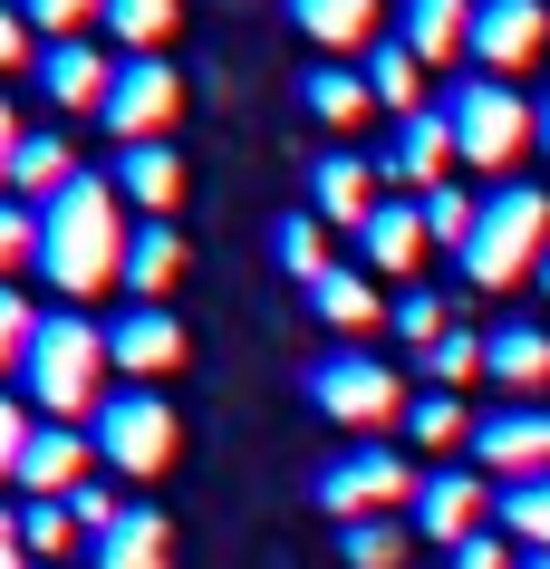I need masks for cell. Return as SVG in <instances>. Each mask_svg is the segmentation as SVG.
<instances>
[{
	"mask_svg": "<svg viewBox=\"0 0 550 569\" xmlns=\"http://www.w3.org/2000/svg\"><path fill=\"white\" fill-rule=\"evenodd\" d=\"M126 241H136V222H126L117 174H78L39 203V280L68 290V309H78L88 290H117L126 280Z\"/></svg>",
	"mask_w": 550,
	"mask_h": 569,
	"instance_id": "1",
	"label": "cell"
},
{
	"mask_svg": "<svg viewBox=\"0 0 550 569\" xmlns=\"http://www.w3.org/2000/svg\"><path fill=\"white\" fill-rule=\"evenodd\" d=\"M107 319H88V309H49V319H39V338H30V367H20V396H30L39 416L49 425H88L97 406H107Z\"/></svg>",
	"mask_w": 550,
	"mask_h": 569,
	"instance_id": "2",
	"label": "cell"
},
{
	"mask_svg": "<svg viewBox=\"0 0 550 569\" xmlns=\"http://www.w3.org/2000/svg\"><path fill=\"white\" fill-rule=\"evenodd\" d=\"M473 290H512L550 261V193L541 183H492L483 212H473V241L454 251Z\"/></svg>",
	"mask_w": 550,
	"mask_h": 569,
	"instance_id": "3",
	"label": "cell"
},
{
	"mask_svg": "<svg viewBox=\"0 0 550 569\" xmlns=\"http://www.w3.org/2000/svg\"><path fill=\"white\" fill-rule=\"evenodd\" d=\"M444 126H454V154H463V164L512 174V154H521V146H541V97H521L512 78L463 68L454 88H444Z\"/></svg>",
	"mask_w": 550,
	"mask_h": 569,
	"instance_id": "4",
	"label": "cell"
},
{
	"mask_svg": "<svg viewBox=\"0 0 550 569\" xmlns=\"http://www.w3.org/2000/svg\"><path fill=\"white\" fill-rule=\"evenodd\" d=\"M174 406H164V387H117L107 406L88 416V445H97V463L107 473H126V482H154L164 463H174Z\"/></svg>",
	"mask_w": 550,
	"mask_h": 569,
	"instance_id": "5",
	"label": "cell"
},
{
	"mask_svg": "<svg viewBox=\"0 0 550 569\" xmlns=\"http://www.w3.org/2000/svg\"><path fill=\"white\" fill-rule=\"evenodd\" d=\"M416 482L426 473H416L397 445H348L329 473H319V511H329L338 531H348V521H377V511H397V502L416 511Z\"/></svg>",
	"mask_w": 550,
	"mask_h": 569,
	"instance_id": "6",
	"label": "cell"
},
{
	"mask_svg": "<svg viewBox=\"0 0 550 569\" xmlns=\"http://www.w3.org/2000/svg\"><path fill=\"white\" fill-rule=\"evenodd\" d=\"M300 387H309V406H319L329 425H387V416H406V377H397V367H377L367 348H329Z\"/></svg>",
	"mask_w": 550,
	"mask_h": 569,
	"instance_id": "7",
	"label": "cell"
},
{
	"mask_svg": "<svg viewBox=\"0 0 550 569\" xmlns=\"http://www.w3.org/2000/svg\"><path fill=\"white\" fill-rule=\"evenodd\" d=\"M183 117V78L174 59H117V88L97 107V126L117 136V146H164V126Z\"/></svg>",
	"mask_w": 550,
	"mask_h": 569,
	"instance_id": "8",
	"label": "cell"
},
{
	"mask_svg": "<svg viewBox=\"0 0 550 569\" xmlns=\"http://www.w3.org/2000/svg\"><path fill=\"white\" fill-rule=\"evenodd\" d=\"M492 511H502V492H492L483 463H434V473L416 482V531L444 540V550H463L473 531H492Z\"/></svg>",
	"mask_w": 550,
	"mask_h": 569,
	"instance_id": "9",
	"label": "cell"
},
{
	"mask_svg": "<svg viewBox=\"0 0 550 569\" xmlns=\"http://www.w3.org/2000/svg\"><path fill=\"white\" fill-rule=\"evenodd\" d=\"M107 358L126 367V387H164V377L183 367V319H174V309L126 300L117 319H107Z\"/></svg>",
	"mask_w": 550,
	"mask_h": 569,
	"instance_id": "10",
	"label": "cell"
},
{
	"mask_svg": "<svg viewBox=\"0 0 550 569\" xmlns=\"http://www.w3.org/2000/svg\"><path fill=\"white\" fill-rule=\"evenodd\" d=\"M473 463L492 482H541L550 473V406H502L473 425Z\"/></svg>",
	"mask_w": 550,
	"mask_h": 569,
	"instance_id": "11",
	"label": "cell"
},
{
	"mask_svg": "<svg viewBox=\"0 0 550 569\" xmlns=\"http://www.w3.org/2000/svg\"><path fill=\"white\" fill-rule=\"evenodd\" d=\"M550 49V10L541 0H473V68L483 78H512Z\"/></svg>",
	"mask_w": 550,
	"mask_h": 569,
	"instance_id": "12",
	"label": "cell"
},
{
	"mask_svg": "<svg viewBox=\"0 0 550 569\" xmlns=\"http://www.w3.org/2000/svg\"><path fill=\"white\" fill-rule=\"evenodd\" d=\"M387 183H406V193H434V183H454V126H444V107H416V117H397V136H387Z\"/></svg>",
	"mask_w": 550,
	"mask_h": 569,
	"instance_id": "13",
	"label": "cell"
},
{
	"mask_svg": "<svg viewBox=\"0 0 550 569\" xmlns=\"http://www.w3.org/2000/svg\"><path fill=\"white\" fill-rule=\"evenodd\" d=\"M377 203H387V164H367V154H348V146H329L319 164H309V212H319V222L367 232Z\"/></svg>",
	"mask_w": 550,
	"mask_h": 569,
	"instance_id": "14",
	"label": "cell"
},
{
	"mask_svg": "<svg viewBox=\"0 0 550 569\" xmlns=\"http://www.w3.org/2000/svg\"><path fill=\"white\" fill-rule=\"evenodd\" d=\"M426 203H416V193H387V203L367 212V232H358V261L377 270V280H406V270L426 261Z\"/></svg>",
	"mask_w": 550,
	"mask_h": 569,
	"instance_id": "15",
	"label": "cell"
},
{
	"mask_svg": "<svg viewBox=\"0 0 550 569\" xmlns=\"http://www.w3.org/2000/svg\"><path fill=\"white\" fill-rule=\"evenodd\" d=\"M39 88H49V107H68V117H97L107 88H117V59L88 49V39H59V49H39Z\"/></svg>",
	"mask_w": 550,
	"mask_h": 569,
	"instance_id": "16",
	"label": "cell"
},
{
	"mask_svg": "<svg viewBox=\"0 0 550 569\" xmlns=\"http://www.w3.org/2000/svg\"><path fill=\"white\" fill-rule=\"evenodd\" d=\"M88 425H39L30 435V453H20V492L30 502H68L78 482H88Z\"/></svg>",
	"mask_w": 550,
	"mask_h": 569,
	"instance_id": "17",
	"label": "cell"
},
{
	"mask_svg": "<svg viewBox=\"0 0 550 569\" xmlns=\"http://www.w3.org/2000/svg\"><path fill=\"white\" fill-rule=\"evenodd\" d=\"M164 560H174V521L154 502H126L117 521L88 540V569H164Z\"/></svg>",
	"mask_w": 550,
	"mask_h": 569,
	"instance_id": "18",
	"label": "cell"
},
{
	"mask_svg": "<svg viewBox=\"0 0 550 569\" xmlns=\"http://www.w3.org/2000/svg\"><path fill=\"white\" fill-rule=\"evenodd\" d=\"M300 107L319 126H329V136H348V126H367L377 117V88H367V68H348V59H319L300 78Z\"/></svg>",
	"mask_w": 550,
	"mask_h": 569,
	"instance_id": "19",
	"label": "cell"
},
{
	"mask_svg": "<svg viewBox=\"0 0 550 569\" xmlns=\"http://www.w3.org/2000/svg\"><path fill=\"white\" fill-rule=\"evenodd\" d=\"M397 39H406L426 68H454V49L473 59V0H406Z\"/></svg>",
	"mask_w": 550,
	"mask_h": 569,
	"instance_id": "20",
	"label": "cell"
},
{
	"mask_svg": "<svg viewBox=\"0 0 550 569\" xmlns=\"http://www.w3.org/2000/svg\"><path fill=\"white\" fill-rule=\"evenodd\" d=\"M117 193L146 212V222H164V212L183 203V154L174 146H117Z\"/></svg>",
	"mask_w": 550,
	"mask_h": 569,
	"instance_id": "21",
	"label": "cell"
},
{
	"mask_svg": "<svg viewBox=\"0 0 550 569\" xmlns=\"http://www.w3.org/2000/svg\"><path fill=\"white\" fill-rule=\"evenodd\" d=\"M483 377H492V387H512V396H531L550 377V329H531V319L483 329Z\"/></svg>",
	"mask_w": 550,
	"mask_h": 569,
	"instance_id": "22",
	"label": "cell"
},
{
	"mask_svg": "<svg viewBox=\"0 0 550 569\" xmlns=\"http://www.w3.org/2000/svg\"><path fill=\"white\" fill-rule=\"evenodd\" d=\"M183 280V232L174 222H136V241H126V290L146 309H164V290Z\"/></svg>",
	"mask_w": 550,
	"mask_h": 569,
	"instance_id": "23",
	"label": "cell"
},
{
	"mask_svg": "<svg viewBox=\"0 0 550 569\" xmlns=\"http://www.w3.org/2000/svg\"><path fill=\"white\" fill-rule=\"evenodd\" d=\"M78 174H88V164L68 154L59 126H30V146H20V164H10V193H20V203H49V193H59V183H78Z\"/></svg>",
	"mask_w": 550,
	"mask_h": 569,
	"instance_id": "24",
	"label": "cell"
},
{
	"mask_svg": "<svg viewBox=\"0 0 550 569\" xmlns=\"http://www.w3.org/2000/svg\"><path fill=\"white\" fill-rule=\"evenodd\" d=\"M280 10L319 49H367V30H377V0H280Z\"/></svg>",
	"mask_w": 550,
	"mask_h": 569,
	"instance_id": "25",
	"label": "cell"
},
{
	"mask_svg": "<svg viewBox=\"0 0 550 569\" xmlns=\"http://www.w3.org/2000/svg\"><path fill=\"white\" fill-rule=\"evenodd\" d=\"M183 0H107V39H117V59H154L164 39H174Z\"/></svg>",
	"mask_w": 550,
	"mask_h": 569,
	"instance_id": "26",
	"label": "cell"
},
{
	"mask_svg": "<svg viewBox=\"0 0 550 569\" xmlns=\"http://www.w3.org/2000/svg\"><path fill=\"white\" fill-rule=\"evenodd\" d=\"M309 309L329 319V329H377V270L367 261H338L319 290H309Z\"/></svg>",
	"mask_w": 550,
	"mask_h": 569,
	"instance_id": "27",
	"label": "cell"
},
{
	"mask_svg": "<svg viewBox=\"0 0 550 569\" xmlns=\"http://www.w3.org/2000/svg\"><path fill=\"white\" fill-rule=\"evenodd\" d=\"M271 261L290 270V280H300V290H319V280H329V232H319V212H280L271 222Z\"/></svg>",
	"mask_w": 550,
	"mask_h": 569,
	"instance_id": "28",
	"label": "cell"
},
{
	"mask_svg": "<svg viewBox=\"0 0 550 569\" xmlns=\"http://www.w3.org/2000/svg\"><path fill=\"white\" fill-rule=\"evenodd\" d=\"M367 88H377V107H387V117H416V88H426V59H416V49H406V39H377V49H367Z\"/></svg>",
	"mask_w": 550,
	"mask_h": 569,
	"instance_id": "29",
	"label": "cell"
},
{
	"mask_svg": "<svg viewBox=\"0 0 550 569\" xmlns=\"http://www.w3.org/2000/svg\"><path fill=\"white\" fill-rule=\"evenodd\" d=\"M492 521H502L531 560H550V473L541 482H502V511H492Z\"/></svg>",
	"mask_w": 550,
	"mask_h": 569,
	"instance_id": "30",
	"label": "cell"
},
{
	"mask_svg": "<svg viewBox=\"0 0 550 569\" xmlns=\"http://www.w3.org/2000/svg\"><path fill=\"white\" fill-rule=\"evenodd\" d=\"M406 435H416V445H434V453H454V445H473V416H463V396L426 387L416 406H406Z\"/></svg>",
	"mask_w": 550,
	"mask_h": 569,
	"instance_id": "31",
	"label": "cell"
},
{
	"mask_svg": "<svg viewBox=\"0 0 550 569\" xmlns=\"http://www.w3.org/2000/svg\"><path fill=\"white\" fill-rule=\"evenodd\" d=\"M338 560L348 569H406V521H387V511L377 521H348L338 531Z\"/></svg>",
	"mask_w": 550,
	"mask_h": 569,
	"instance_id": "32",
	"label": "cell"
},
{
	"mask_svg": "<svg viewBox=\"0 0 550 569\" xmlns=\"http://www.w3.org/2000/svg\"><path fill=\"white\" fill-rule=\"evenodd\" d=\"M20 540H30L39 569H59L68 540H88V531H78V511H68V502H30V511H20Z\"/></svg>",
	"mask_w": 550,
	"mask_h": 569,
	"instance_id": "33",
	"label": "cell"
},
{
	"mask_svg": "<svg viewBox=\"0 0 550 569\" xmlns=\"http://www.w3.org/2000/svg\"><path fill=\"white\" fill-rule=\"evenodd\" d=\"M397 338L416 348V358H426V348H444V338H454V309H444V290H406V300H397Z\"/></svg>",
	"mask_w": 550,
	"mask_h": 569,
	"instance_id": "34",
	"label": "cell"
},
{
	"mask_svg": "<svg viewBox=\"0 0 550 569\" xmlns=\"http://www.w3.org/2000/svg\"><path fill=\"white\" fill-rule=\"evenodd\" d=\"M20 20L39 30V49H59V39H78L88 20H107V0H20Z\"/></svg>",
	"mask_w": 550,
	"mask_h": 569,
	"instance_id": "35",
	"label": "cell"
},
{
	"mask_svg": "<svg viewBox=\"0 0 550 569\" xmlns=\"http://www.w3.org/2000/svg\"><path fill=\"white\" fill-rule=\"evenodd\" d=\"M30 261L39 270V203H20V193H0V280Z\"/></svg>",
	"mask_w": 550,
	"mask_h": 569,
	"instance_id": "36",
	"label": "cell"
},
{
	"mask_svg": "<svg viewBox=\"0 0 550 569\" xmlns=\"http://www.w3.org/2000/svg\"><path fill=\"white\" fill-rule=\"evenodd\" d=\"M416 367H426V377H434L444 396H463V377H483V338H473V329H454L444 348H426Z\"/></svg>",
	"mask_w": 550,
	"mask_h": 569,
	"instance_id": "37",
	"label": "cell"
},
{
	"mask_svg": "<svg viewBox=\"0 0 550 569\" xmlns=\"http://www.w3.org/2000/svg\"><path fill=\"white\" fill-rule=\"evenodd\" d=\"M416 203H426V232L434 241H454V251L473 241V212H483V203H473L463 183H434V193H416Z\"/></svg>",
	"mask_w": 550,
	"mask_h": 569,
	"instance_id": "38",
	"label": "cell"
},
{
	"mask_svg": "<svg viewBox=\"0 0 550 569\" xmlns=\"http://www.w3.org/2000/svg\"><path fill=\"white\" fill-rule=\"evenodd\" d=\"M39 319H49V309H30V290H10V280H0V367H30Z\"/></svg>",
	"mask_w": 550,
	"mask_h": 569,
	"instance_id": "39",
	"label": "cell"
},
{
	"mask_svg": "<svg viewBox=\"0 0 550 569\" xmlns=\"http://www.w3.org/2000/svg\"><path fill=\"white\" fill-rule=\"evenodd\" d=\"M444 560H454V569H521V540L512 531H473L463 550H444Z\"/></svg>",
	"mask_w": 550,
	"mask_h": 569,
	"instance_id": "40",
	"label": "cell"
},
{
	"mask_svg": "<svg viewBox=\"0 0 550 569\" xmlns=\"http://www.w3.org/2000/svg\"><path fill=\"white\" fill-rule=\"evenodd\" d=\"M30 435H39V425L20 416V396L0 387V473H10V482H20V453H30Z\"/></svg>",
	"mask_w": 550,
	"mask_h": 569,
	"instance_id": "41",
	"label": "cell"
},
{
	"mask_svg": "<svg viewBox=\"0 0 550 569\" xmlns=\"http://www.w3.org/2000/svg\"><path fill=\"white\" fill-rule=\"evenodd\" d=\"M20 59L39 68V30L20 20V0H0V68H20Z\"/></svg>",
	"mask_w": 550,
	"mask_h": 569,
	"instance_id": "42",
	"label": "cell"
},
{
	"mask_svg": "<svg viewBox=\"0 0 550 569\" xmlns=\"http://www.w3.org/2000/svg\"><path fill=\"white\" fill-rule=\"evenodd\" d=\"M68 511H78V531L97 540V531H107V521H117L126 502H117V492H107V482H78V492H68Z\"/></svg>",
	"mask_w": 550,
	"mask_h": 569,
	"instance_id": "43",
	"label": "cell"
},
{
	"mask_svg": "<svg viewBox=\"0 0 550 569\" xmlns=\"http://www.w3.org/2000/svg\"><path fill=\"white\" fill-rule=\"evenodd\" d=\"M20 146H30V126H20V107L0 97V193H10V164H20Z\"/></svg>",
	"mask_w": 550,
	"mask_h": 569,
	"instance_id": "44",
	"label": "cell"
},
{
	"mask_svg": "<svg viewBox=\"0 0 550 569\" xmlns=\"http://www.w3.org/2000/svg\"><path fill=\"white\" fill-rule=\"evenodd\" d=\"M0 569H39V560H30V540H20V511H10V502H0Z\"/></svg>",
	"mask_w": 550,
	"mask_h": 569,
	"instance_id": "45",
	"label": "cell"
},
{
	"mask_svg": "<svg viewBox=\"0 0 550 569\" xmlns=\"http://www.w3.org/2000/svg\"><path fill=\"white\" fill-rule=\"evenodd\" d=\"M541 154H550V88H541Z\"/></svg>",
	"mask_w": 550,
	"mask_h": 569,
	"instance_id": "46",
	"label": "cell"
},
{
	"mask_svg": "<svg viewBox=\"0 0 550 569\" xmlns=\"http://www.w3.org/2000/svg\"><path fill=\"white\" fill-rule=\"evenodd\" d=\"M521 569H550V560H531V550H521Z\"/></svg>",
	"mask_w": 550,
	"mask_h": 569,
	"instance_id": "47",
	"label": "cell"
},
{
	"mask_svg": "<svg viewBox=\"0 0 550 569\" xmlns=\"http://www.w3.org/2000/svg\"><path fill=\"white\" fill-rule=\"evenodd\" d=\"M541 300H550V261H541Z\"/></svg>",
	"mask_w": 550,
	"mask_h": 569,
	"instance_id": "48",
	"label": "cell"
},
{
	"mask_svg": "<svg viewBox=\"0 0 550 569\" xmlns=\"http://www.w3.org/2000/svg\"><path fill=\"white\" fill-rule=\"evenodd\" d=\"M541 10H550V0H541Z\"/></svg>",
	"mask_w": 550,
	"mask_h": 569,
	"instance_id": "49",
	"label": "cell"
}]
</instances>
